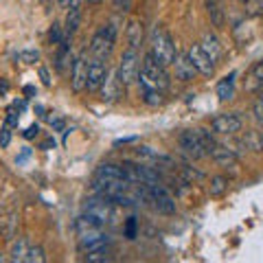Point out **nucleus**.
I'll return each mask as SVG.
<instances>
[{"label":"nucleus","mask_w":263,"mask_h":263,"mask_svg":"<svg viewBox=\"0 0 263 263\" xmlns=\"http://www.w3.org/2000/svg\"><path fill=\"white\" fill-rule=\"evenodd\" d=\"M18 215L15 213H9V215H3L0 217V237L5 241H13L15 233H18Z\"/></svg>","instance_id":"19"},{"label":"nucleus","mask_w":263,"mask_h":263,"mask_svg":"<svg viewBox=\"0 0 263 263\" xmlns=\"http://www.w3.org/2000/svg\"><path fill=\"white\" fill-rule=\"evenodd\" d=\"M241 145L246 149H250L254 154H263V132L259 129H246L241 136Z\"/></svg>","instance_id":"21"},{"label":"nucleus","mask_w":263,"mask_h":263,"mask_svg":"<svg viewBox=\"0 0 263 263\" xmlns=\"http://www.w3.org/2000/svg\"><path fill=\"white\" fill-rule=\"evenodd\" d=\"M42 149H55V141H53V138H48V141L42 143Z\"/></svg>","instance_id":"47"},{"label":"nucleus","mask_w":263,"mask_h":263,"mask_svg":"<svg viewBox=\"0 0 263 263\" xmlns=\"http://www.w3.org/2000/svg\"><path fill=\"white\" fill-rule=\"evenodd\" d=\"M110 246V237L103 233L101 228H92L88 233H81L79 235V250L81 252H92V250H101V248H108Z\"/></svg>","instance_id":"10"},{"label":"nucleus","mask_w":263,"mask_h":263,"mask_svg":"<svg viewBox=\"0 0 263 263\" xmlns=\"http://www.w3.org/2000/svg\"><path fill=\"white\" fill-rule=\"evenodd\" d=\"M211 158L215 160L219 167H237L239 164V154H237L235 149H228V147L224 145H215V149L211 152Z\"/></svg>","instance_id":"16"},{"label":"nucleus","mask_w":263,"mask_h":263,"mask_svg":"<svg viewBox=\"0 0 263 263\" xmlns=\"http://www.w3.org/2000/svg\"><path fill=\"white\" fill-rule=\"evenodd\" d=\"M174 68H176V79L182 81V84L193 81V77L197 75V70H195V66L191 62V57H189V53H178L176 62H174Z\"/></svg>","instance_id":"15"},{"label":"nucleus","mask_w":263,"mask_h":263,"mask_svg":"<svg viewBox=\"0 0 263 263\" xmlns=\"http://www.w3.org/2000/svg\"><path fill=\"white\" fill-rule=\"evenodd\" d=\"M88 66H90L88 51H81L75 57V62H72V68H70V88H72V92H84V90H86V84H88Z\"/></svg>","instance_id":"9"},{"label":"nucleus","mask_w":263,"mask_h":263,"mask_svg":"<svg viewBox=\"0 0 263 263\" xmlns=\"http://www.w3.org/2000/svg\"><path fill=\"white\" fill-rule=\"evenodd\" d=\"M149 197H152V206L160 213V215H176V200L169 193L167 186L158 184H149Z\"/></svg>","instance_id":"6"},{"label":"nucleus","mask_w":263,"mask_h":263,"mask_svg":"<svg viewBox=\"0 0 263 263\" xmlns=\"http://www.w3.org/2000/svg\"><path fill=\"white\" fill-rule=\"evenodd\" d=\"M27 252H29V243H27V239H24V237H20L18 241H13V243H11V254H9V261H13V263H20V261L27 259Z\"/></svg>","instance_id":"27"},{"label":"nucleus","mask_w":263,"mask_h":263,"mask_svg":"<svg viewBox=\"0 0 263 263\" xmlns=\"http://www.w3.org/2000/svg\"><path fill=\"white\" fill-rule=\"evenodd\" d=\"M117 37H119L117 27H114V24H103V27L92 35V40H90V46H88L90 57L108 62L112 51H114V44H117Z\"/></svg>","instance_id":"2"},{"label":"nucleus","mask_w":263,"mask_h":263,"mask_svg":"<svg viewBox=\"0 0 263 263\" xmlns=\"http://www.w3.org/2000/svg\"><path fill=\"white\" fill-rule=\"evenodd\" d=\"M27 263H44L46 261V254L42 246H29V252H27Z\"/></svg>","instance_id":"29"},{"label":"nucleus","mask_w":263,"mask_h":263,"mask_svg":"<svg viewBox=\"0 0 263 263\" xmlns=\"http://www.w3.org/2000/svg\"><path fill=\"white\" fill-rule=\"evenodd\" d=\"M5 261V257H3V252H0V263H3Z\"/></svg>","instance_id":"53"},{"label":"nucleus","mask_w":263,"mask_h":263,"mask_svg":"<svg viewBox=\"0 0 263 263\" xmlns=\"http://www.w3.org/2000/svg\"><path fill=\"white\" fill-rule=\"evenodd\" d=\"M86 0H57V5H60V9L64 11H70V9H81V5H84Z\"/></svg>","instance_id":"37"},{"label":"nucleus","mask_w":263,"mask_h":263,"mask_svg":"<svg viewBox=\"0 0 263 263\" xmlns=\"http://www.w3.org/2000/svg\"><path fill=\"white\" fill-rule=\"evenodd\" d=\"M235 72H230V75H226L224 79L217 84V97L219 101H230V99L235 97Z\"/></svg>","instance_id":"24"},{"label":"nucleus","mask_w":263,"mask_h":263,"mask_svg":"<svg viewBox=\"0 0 263 263\" xmlns=\"http://www.w3.org/2000/svg\"><path fill=\"white\" fill-rule=\"evenodd\" d=\"M228 186H230V180L226 176H213L211 178V184H209V195L211 197H221L228 193Z\"/></svg>","instance_id":"26"},{"label":"nucleus","mask_w":263,"mask_h":263,"mask_svg":"<svg viewBox=\"0 0 263 263\" xmlns=\"http://www.w3.org/2000/svg\"><path fill=\"white\" fill-rule=\"evenodd\" d=\"M241 127H243V121L239 114H235V112L217 114V117L211 121V129L219 136H235L241 132Z\"/></svg>","instance_id":"7"},{"label":"nucleus","mask_w":263,"mask_h":263,"mask_svg":"<svg viewBox=\"0 0 263 263\" xmlns=\"http://www.w3.org/2000/svg\"><path fill=\"white\" fill-rule=\"evenodd\" d=\"M95 180H127V171L123 164H99L97 171H95Z\"/></svg>","instance_id":"17"},{"label":"nucleus","mask_w":263,"mask_h":263,"mask_svg":"<svg viewBox=\"0 0 263 263\" xmlns=\"http://www.w3.org/2000/svg\"><path fill=\"white\" fill-rule=\"evenodd\" d=\"M7 92H9V81L0 79V95H7Z\"/></svg>","instance_id":"46"},{"label":"nucleus","mask_w":263,"mask_h":263,"mask_svg":"<svg viewBox=\"0 0 263 263\" xmlns=\"http://www.w3.org/2000/svg\"><path fill=\"white\" fill-rule=\"evenodd\" d=\"M239 3H243V0H239Z\"/></svg>","instance_id":"54"},{"label":"nucleus","mask_w":263,"mask_h":263,"mask_svg":"<svg viewBox=\"0 0 263 263\" xmlns=\"http://www.w3.org/2000/svg\"><path fill=\"white\" fill-rule=\"evenodd\" d=\"M250 79H252V86H250L252 90L263 88V60L252 66V70H250Z\"/></svg>","instance_id":"30"},{"label":"nucleus","mask_w":263,"mask_h":263,"mask_svg":"<svg viewBox=\"0 0 263 263\" xmlns=\"http://www.w3.org/2000/svg\"><path fill=\"white\" fill-rule=\"evenodd\" d=\"M20 123V114L15 112V110H9V114H7V125L9 127H15Z\"/></svg>","instance_id":"41"},{"label":"nucleus","mask_w":263,"mask_h":263,"mask_svg":"<svg viewBox=\"0 0 263 263\" xmlns=\"http://www.w3.org/2000/svg\"><path fill=\"white\" fill-rule=\"evenodd\" d=\"M9 143H11V127L5 125L0 129V147H9Z\"/></svg>","instance_id":"38"},{"label":"nucleus","mask_w":263,"mask_h":263,"mask_svg":"<svg viewBox=\"0 0 263 263\" xmlns=\"http://www.w3.org/2000/svg\"><path fill=\"white\" fill-rule=\"evenodd\" d=\"M64 125H66V121H64V119H60V117L51 119V127H53L55 132H64Z\"/></svg>","instance_id":"43"},{"label":"nucleus","mask_w":263,"mask_h":263,"mask_svg":"<svg viewBox=\"0 0 263 263\" xmlns=\"http://www.w3.org/2000/svg\"><path fill=\"white\" fill-rule=\"evenodd\" d=\"M123 235H125V239H136L138 237V224H136V217H127L125 219V226H123Z\"/></svg>","instance_id":"32"},{"label":"nucleus","mask_w":263,"mask_h":263,"mask_svg":"<svg viewBox=\"0 0 263 263\" xmlns=\"http://www.w3.org/2000/svg\"><path fill=\"white\" fill-rule=\"evenodd\" d=\"M252 114H254V121H257V125H263V105H261L259 101H254Z\"/></svg>","instance_id":"39"},{"label":"nucleus","mask_w":263,"mask_h":263,"mask_svg":"<svg viewBox=\"0 0 263 263\" xmlns=\"http://www.w3.org/2000/svg\"><path fill=\"white\" fill-rule=\"evenodd\" d=\"M86 215H90L99 226H105L110 224V221L117 219V211H114V202L105 200V197H99V200H90L84 209Z\"/></svg>","instance_id":"5"},{"label":"nucleus","mask_w":263,"mask_h":263,"mask_svg":"<svg viewBox=\"0 0 263 263\" xmlns=\"http://www.w3.org/2000/svg\"><path fill=\"white\" fill-rule=\"evenodd\" d=\"M86 261L88 263H105V261H112V257L108 254V248H101V250L86 252Z\"/></svg>","instance_id":"31"},{"label":"nucleus","mask_w":263,"mask_h":263,"mask_svg":"<svg viewBox=\"0 0 263 263\" xmlns=\"http://www.w3.org/2000/svg\"><path fill=\"white\" fill-rule=\"evenodd\" d=\"M138 88L143 90H160V92H167L169 88V72H167V66H162L152 53H147L143 57V64L138 68Z\"/></svg>","instance_id":"1"},{"label":"nucleus","mask_w":263,"mask_h":263,"mask_svg":"<svg viewBox=\"0 0 263 263\" xmlns=\"http://www.w3.org/2000/svg\"><path fill=\"white\" fill-rule=\"evenodd\" d=\"M200 46L204 48V51H206V55L211 57L213 62H215V64H219L221 55H224V48H221L219 40L215 37V33H204V37H202Z\"/></svg>","instance_id":"18"},{"label":"nucleus","mask_w":263,"mask_h":263,"mask_svg":"<svg viewBox=\"0 0 263 263\" xmlns=\"http://www.w3.org/2000/svg\"><path fill=\"white\" fill-rule=\"evenodd\" d=\"M149 53L158 60L162 66H174L176 57H178V51H176V44H174V37L169 35L164 29L156 27L154 33H152V46H149Z\"/></svg>","instance_id":"3"},{"label":"nucleus","mask_w":263,"mask_h":263,"mask_svg":"<svg viewBox=\"0 0 263 263\" xmlns=\"http://www.w3.org/2000/svg\"><path fill=\"white\" fill-rule=\"evenodd\" d=\"M37 134H40V125H37V123H33V125H29L27 132H24V138H27V141H31V138H35Z\"/></svg>","instance_id":"42"},{"label":"nucleus","mask_w":263,"mask_h":263,"mask_svg":"<svg viewBox=\"0 0 263 263\" xmlns=\"http://www.w3.org/2000/svg\"><path fill=\"white\" fill-rule=\"evenodd\" d=\"M178 145L180 149H182L186 156H191L193 160H200V158H206V149H204V143L200 134H197V129H184L182 134L178 136Z\"/></svg>","instance_id":"8"},{"label":"nucleus","mask_w":263,"mask_h":263,"mask_svg":"<svg viewBox=\"0 0 263 263\" xmlns=\"http://www.w3.org/2000/svg\"><path fill=\"white\" fill-rule=\"evenodd\" d=\"M129 0H114V9L117 11H127L129 9Z\"/></svg>","instance_id":"44"},{"label":"nucleus","mask_w":263,"mask_h":263,"mask_svg":"<svg viewBox=\"0 0 263 263\" xmlns=\"http://www.w3.org/2000/svg\"><path fill=\"white\" fill-rule=\"evenodd\" d=\"M29 156H31V149H24L20 156H18V162H22V160H27L29 158Z\"/></svg>","instance_id":"48"},{"label":"nucleus","mask_w":263,"mask_h":263,"mask_svg":"<svg viewBox=\"0 0 263 263\" xmlns=\"http://www.w3.org/2000/svg\"><path fill=\"white\" fill-rule=\"evenodd\" d=\"M108 62L103 60H95L90 57V66H88V84H86V90L88 92H99V88L108 77Z\"/></svg>","instance_id":"13"},{"label":"nucleus","mask_w":263,"mask_h":263,"mask_svg":"<svg viewBox=\"0 0 263 263\" xmlns=\"http://www.w3.org/2000/svg\"><path fill=\"white\" fill-rule=\"evenodd\" d=\"M22 60H24V64H35L40 60V53L37 51H24L22 53Z\"/></svg>","instance_id":"40"},{"label":"nucleus","mask_w":263,"mask_h":263,"mask_svg":"<svg viewBox=\"0 0 263 263\" xmlns=\"http://www.w3.org/2000/svg\"><path fill=\"white\" fill-rule=\"evenodd\" d=\"M81 18H84V13H81V9H70V11H66L64 33H66V37H68V40H70V37L79 31V27H81Z\"/></svg>","instance_id":"22"},{"label":"nucleus","mask_w":263,"mask_h":263,"mask_svg":"<svg viewBox=\"0 0 263 263\" xmlns=\"http://www.w3.org/2000/svg\"><path fill=\"white\" fill-rule=\"evenodd\" d=\"M206 13H209L213 27H215V29H224L226 11H224V7H221L219 0H206Z\"/></svg>","instance_id":"20"},{"label":"nucleus","mask_w":263,"mask_h":263,"mask_svg":"<svg viewBox=\"0 0 263 263\" xmlns=\"http://www.w3.org/2000/svg\"><path fill=\"white\" fill-rule=\"evenodd\" d=\"M257 101H259V103L263 105V90H261V95H259V99H257Z\"/></svg>","instance_id":"52"},{"label":"nucleus","mask_w":263,"mask_h":263,"mask_svg":"<svg viewBox=\"0 0 263 263\" xmlns=\"http://www.w3.org/2000/svg\"><path fill=\"white\" fill-rule=\"evenodd\" d=\"M60 53H57V60H55V68L60 72H66L68 68H72V53H70V44H68V37L64 40V42L60 44Z\"/></svg>","instance_id":"23"},{"label":"nucleus","mask_w":263,"mask_h":263,"mask_svg":"<svg viewBox=\"0 0 263 263\" xmlns=\"http://www.w3.org/2000/svg\"><path fill=\"white\" fill-rule=\"evenodd\" d=\"M180 176H182L184 182H197V180H202L204 174H200V171H195L193 167H180Z\"/></svg>","instance_id":"33"},{"label":"nucleus","mask_w":263,"mask_h":263,"mask_svg":"<svg viewBox=\"0 0 263 263\" xmlns=\"http://www.w3.org/2000/svg\"><path fill=\"white\" fill-rule=\"evenodd\" d=\"M123 88H125V86H123V81L119 79V70H117V68L110 70L108 77H105V81L101 84V88H99L101 101H103V103H117Z\"/></svg>","instance_id":"12"},{"label":"nucleus","mask_w":263,"mask_h":263,"mask_svg":"<svg viewBox=\"0 0 263 263\" xmlns=\"http://www.w3.org/2000/svg\"><path fill=\"white\" fill-rule=\"evenodd\" d=\"M35 112H37V117H40V119H42V117H46V114H44V108H42V105H35Z\"/></svg>","instance_id":"50"},{"label":"nucleus","mask_w":263,"mask_h":263,"mask_svg":"<svg viewBox=\"0 0 263 263\" xmlns=\"http://www.w3.org/2000/svg\"><path fill=\"white\" fill-rule=\"evenodd\" d=\"M127 171V178H129V182L132 184H138V182H143V184H158L160 182V174L156 169L152 167H145V164H123Z\"/></svg>","instance_id":"11"},{"label":"nucleus","mask_w":263,"mask_h":263,"mask_svg":"<svg viewBox=\"0 0 263 263\" xmlns=\"http://www.w3.org/2000/svg\"><path fill=\"white\" fill-rule=\"evenodd\" d=\"M24 95H27V97H33V95H35V88H33V86H27V88H24Z\"/></svg>","instance_id":"49"},{"label":"nucleus","mask_w":263,"mask_h":263,"mask_svg":"<svg viewBox=\"0 0 263 263\" xmlns=\"http://www.w3.org/2000/svg\"><path fill=\"white\" fill-rule=\"evenodd\" d=\"M189 57H191V62L195 66V70L200 72V75L204 77H213V72H215V62L211 60V57L206 55V51L200 46V44H191L189 46Z\"/></svg>","instance_id":"14"},{"label":"nucleus","mask_w":263,"mask_h":263,"mask_svg":"<svg viewBox=\"0 0 263 263\" xmlns=\"http://www.w3.org/2000/svg\"><path fill=\"white\" fill-rule=\"evenodd\" d=\"M86 3H90V5H101L103 0H86Z\"/></svg>","instance_id":"51"},{"label":"nucleus","mask_w":263,"mask_h":263,"mask_svg":"<svg viewBox=\"0 0 263 263\" xmlns=\"http://www.w3.org/2000/svg\"><path fill=\"white\" fill-rule=\"evenodd\" d=\"M48 40H51V44H62L66 40V33H64V27H60V24H53L51 33H48Z\"/></svg>","instance_id":"35"},{"label":"nucleus","mask_w":263,"mask_h":263,"mask_svg":"<svg viewBox=\"0 0 263 263\" xmlns=\"http://www.w3.org/2000/svg\"><path fill=\"white\" fill-rule=\"evenodd\" d=\"M197 134H200V138H202V143H204V149H206V154L211 156V152L215 149V145H217V141L213 138V134L209 129H197Z\"/></svg>","instance_id":"34"},{"label":"nucleus","mask_w":263,"mask_h":263,"mask_svg":"<svg viewBox=\"0 0 263 263\" xmlns=\"http://www.w3.org/2000/svg\"><path fill=\"white\" fill-rule=\"evenodd\" d=\"M243 7L250 15H261L263 13V0H243Z\"/></svg>","instance_id":"36"},{"label":"nucleus","mask_w":263,"mask_h":263,"mask_svg":"<svg viewBox=\"0 0 263 263\" xmlns=\"http://www.w3.org/2000/svg\"><path fill=\"white\" fill-rule=\"evenodd\" d=\"M125 37H127V46L138 48L141 46V40H143V24L138 20H129L127 29H125Z\"/></svg>","instance_id":"25"},{"label":"nucleus","mask_w":263,"mask_h":263,"mask_svg":"<svg viewBox=\"0 0 263 263\" xmlns=\"http://www.w3.org/2000/svg\"><path fill=\"white\" fill-rule=\"evenodd\" d=\"M40 77H42V84L44 86H51V75H48V70L44 68V66L40 68Z\"/></svg>","instance_id":"45"},{"label":"nucleus","mask_w":263,"mask_h":263,"mask_svg":"<svg viewBox=\"0 0 263 263\" xmlns=\"http://www.w3.org/2000/svg\"><path fill=\"white\" fill-rule=\"evenodd\" d=\"M138 68H141V53H138V48L127 46L125 51H123L121 62H119V66H117L119 79L123 81V86L134 84L136 77H138Z\"/></svg>","instance_id":"4"},{"label":"nucleus","mask_w":263,"mask_h":263,"mask_svg":"<svg viewBox=\"0 0 263 263\" xmlns=\"http://www.w3.org/2000/svg\"><path fill=\"white\" fill-rule=\"evenodd\" d=\"M141 99H143L147 105L156 108V105H162L164 103V92H160V90H143Z\"/></svg>","instance_id":"28"}]
</instances>
